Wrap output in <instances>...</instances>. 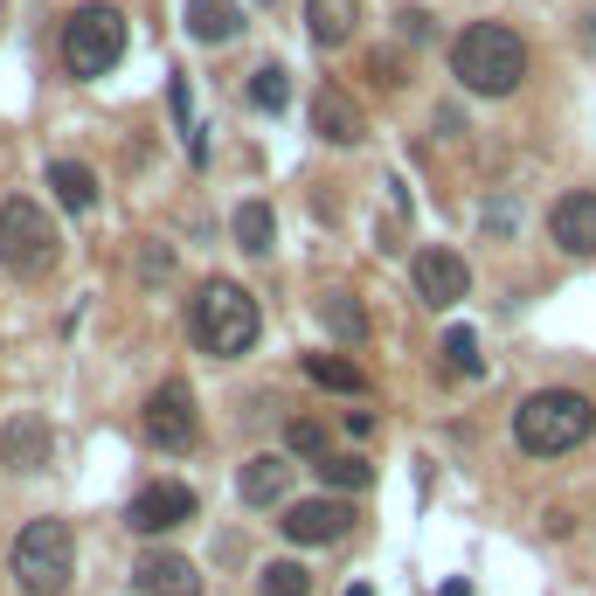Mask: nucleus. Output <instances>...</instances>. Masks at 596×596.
Returning <instances> with one entry per match:
<instances>
[{"label":"nucleus","mask_w":596,"mask_h":596,"mask_svg":"<svg viewBox=\"0 0 596 596\" xmlns=\"http://www.w3.org/2000/svg\"><path fill=\"white\" fill-rule=\"evenodd\" d=\"M305 381L333 388V396H368V375H360L354 360H341V354H305Z\"/></svg>","instance_id":"nucleus-21"},{"label":"nucleus","mask_w":596,"mask_h":596,"mask_svg":"<svg viewBox=\"0 0 596 596\" xmlns=\"http://www.w3.org/2000/svg\"><path fill=\"white\" fill-rule=\"evenodd\" d=\"M63 70L70 76H105L118 56H125V14L118 8H105V0H91V8H76L70 21H63Z\"/></svg>","instance_id":"nucleus-6"},{"label":"nucleus","mask_w":596,"mask_h":596,"mask_svg":"<svg viewBox=\"0 0 596 596\" xmlns=\"http://www.w3.org/2000/svg\"><path fill=\"white\" fill-rule=\"evenodd\" d=\"M548 237H555L568 257H596V195H589V188L562 195L555 209H548Z\"/></svg>","instance_id":"nucleus-13"},{"label":"nucleus","mask_w":596,"mask_h":596,"mask_svg":"<svg viewBox=\"0 0 596 596\" xmlns=\"http://www.w3.org/2000/svg\"><path fill=\"white\" fill-rule=\"evenodd\" d=\"M284 541H299V548H326V541H347L354 527V506L347 500H299V506H284Z\"/></svg>","instance_id":"nucleus-10"},{"label":"nucleus","mask_w":596,"mask_h":596,"mask_svg":"<svg viewBox=\"0 0 596 596\" xmlns=\"http://www.w3.org/2000/svg\"><path fill=\"white\" fill-rule=\"evenodd\" d=\"M589 430H596V402L583 388H534V396L513 409V445L527 458H562V451H576Z\"/></svg>","instance_id":"nucleus-3"},{"label":"nucleus","mask_w":596,"mask_h":596,"mask_svg":"<svg viewBox=\"0 0 596 596\" xmlns=\"http://www.w3.org/2000/svg\"><path fill=\"white\" fill-rule=\"evenodd\" d=\"M257 589L264 596H313V576H305V562H264Z\"/></svg>","instance_id":"nucleus-26"},{"label":"nucleus","mask_w":596,"mask_h":596,"mask_svg":"<svg viewBox=\"0 0 596 596\" xmlns=\"http://www.w3.org/2000/svg\"><path fill=\"white\" fill-rule=\"evenodd\" d=\"M445 368L464 375V381L485 375V360H479V333H472V326H451V333H445Z\"/></svg>","instance_id":"nucleus-25"},{"label":"nucleus","mask_w":596,"mask_h":596,"mask_svg":"<svg viewBox=\"0 0 596 596\" xmlns=\"http://www.w3.org/2000/svg\"><path fill=\"white\" fill-rule=\"evenodd\" d=\"M133 576H139V596H201L195 562H188V555H174V548H146Z\"/></svg>","instance_id":"nucleus-14"},{"label":"nucleus","mask_w":596,"mask_h":596,"mask_svg":"<svg viewBox=\"0 0 596 596\" xmlns=\"http://www.w3.org/2000/svg\"><path fill=\"white\" fill-rule=\"evenodd\" d=\"M354 21H360V0H305V35L320 49L354 42Z\"/></svg>","instance_id":"nucleus-16"},{"label":"nucleus","mask_w":596,"mask_h":596,"mask_svg":"<svg viewBox=\"0 0 596 596\" xmlns=\"http://www.w3.org/2000/svg\"><path fill=\"white\" fill-rule=\"evenodd\" d=\"M347 437H375V417H368V409H347Z\"/></svg>","instance_id":"nucleus-30"},{"label":"nucleus","mask_w":596,"mask_h":596,"mask_svg":"<svg viewBox=\"0 0 596 596\" xmlns=\"http://www.w3.org/2000/svg\"><path fill=\"white\" fill-rule=\"evenodd\" d=\"M237 492H243L250 506H278L284 492H292V458H278V451H257V458H243Z\"/></svg>","instance_id":"nucleus-15"},{"label":"nucleus","mask_w":596,"mask_h":596,"mask_svg":"<svg viewBox=\"0 0 596 596\" xmlns=\"http://www.w3.org/2000/svg\"><path fill=\"white\" fill-rule=\"evenodd\" d=\"M167 105H174V133H180V146H188V160H195V167H209V139H201V118H195L188 76H174V84H167Z\"/></svg>","instance_id":"nucleus-20"},{"label":"nucleus","mask_w":596,"mask_h":596,"mask_svg":"<svg viewBox=\"0 0 596 596\" xmlns=\"http://www.w3.org/2000/svg\"><path fill=\"white\" fill-rule=\"evenodd\" d=\"M409 278H417V299L430 305V313H451V305H458L464 292H472V271H464V257H458V250H445V243L417 250Z\"/></svg>","instance_id":"nucleus-8"},{"label":"nucleus","mask_w":596,"mask_h":596,"mask_svg":"<svg viewBox=\"0 0 596 596\" xmlns=\"http://www.w3.org/2000/svg\"><path fill=\"white\" fill-rule=\"evenodd\" d=\"M70 576H76V534H70V521H29L14 534V583L29 589V596H63L70 589Z\"/></svg>","instance_id":"nucleus-4"},{"label":"nucleus","mask_w":596,"mask_h":596,"mask_svg":"<svg viewBox=\"0 0 596 596\" xmlns=\"http://www.w3.org/2000/svg\"><path fill=\"white\" fill-rule=\"evenodd\" d=\"M320 320H326V333H341V341H368V313H360L354 292H326L320 299Z\"/></svg>","instance_id":"nucleus-23"},{"label":"nucleus","mask_w":596,"mask_h":596,"mask_svg":"<svg viewBox=\"0 0 596 596\" xmlns=\"http://www.w3.org/2000/svg\"><path fill=\"white\" fill-rule=\"evenodd\" d=\"M49 451H56V437H49V417H35V409H14L0 424V464L8 472H42Z\"/></svg>","instance_id":"nucleus-11"},{"label":"nucleus","mask_w":596,"mask_h":596,"mask_svg":"<svg viewBox=\"0 0 596 596\" xmlns=\"http://www.w3.org/2000/svg\"><path fill=\"white\" fill-rule=\"evenodd\" d=\"M195 521V492L180 485V479H160V485H146L133 506H125V527L133 534H174V527H188Z\"/></svg>","instance_id":"nucleus-9"},{"label":"nucleus","mask_w":596,"mask_h":596,"mask_svg":"<svg viewBox=\"0 0 596 596\" xmlns=\"http://www.w3.org/2000/svg\"><path fill=\"white\" fill-rule=\"evenodd\" d=\"M188 35L195 42H237L243 35V8L237 0H188Z\"/></svg>","instance_id":"nucleus-17"},{"label":"nucleus","mask_w":596,"mask_h":596,"mask_svg":"<svg viewBox=\"0 0 596 596\" xmlns=\"http://www.w3.org/2000/svg\"><path fill=\"white\" fill-rule=\"evenodd\" d=\"M250 105L257 112H284V105H292V70H284V63L250 70Z\"/></svg>","instance_id":"nucleus-24"},{"label":"nucleus","mask_w":596,"mask_h":596,"mask_svg":"<svg viewBox=\"0 0 596 596\" xmlns=\"http://www.w3.org/2000/svg\"><path fill=\"white\" fill-rule=\"evenodd\" d=\"M313 472H320L333 492H368V485H375V464L360 458V451H326V458L313 464Z\"/></svg>","instance_id":"nucleus-22"},{"label":"nucleus","mask_w":596,"mask_h":596,"mask_svg":"<svg viewBox=\"0 0 596 596\" xmlns=\"http://www.w3.org/2000/svg\"><path fill=\"white\" fill-rule=\"evenodd\" d=\"M49 195H56L70 216H91L97 209V174L84 160H49Z\"/></svg>","instance_id":"nucleus-18"},{"label":"nucleus","mask_w":596,"mask_h":596,"mask_svg":"<svg viewBox=\"0 0 596 596\" xmlns=\"http://www.w3.org/2000/svg\"><path fill=\"white\" fill-rule=\"evenodd\" d=\"M284 445H292L299 458H326V424H313V417H292V430H284Z\"/></svg>","instance_id":"nucleus-27"},{"label":"nucleus","mask_w":596,"mask_h":596,"mask_svg":"<svg viewBox=\"0 0 596 596\" xmlns=\"http://www.w3.org/2000/svg\"><path fill=\"white\" fill-rule=\"evenodd\" d=\"M451 76L472 97H506L521 91L527 76V42L506 29V21H472L458 42H451Z\"/></svg>","instance_id":"nucleus-1"},{"label":"nucleus","mask_w":596,"mask_h":596,"mask_svg":"<svg viewBox=\"0 0 596 596\" xmlns=\"http://www.w3.org/2000/svg\"><path fill=\"white\" fill-rule=\"evenodd\" d=\"M313 133L326 146H360V139H368V112H360L341 84H320L313 91Z\"/></svg>","instance_id":"nucleus-12"},{"label":"nucleus","mask_w":596,"mask_h":596,"mask_svg":"<svg viewBox=\"0 0 596 596\" xmlns=\"http://www.w3.org/2000/svg\"><path fill=\"white\" fill-rule=\"evenodd\" d=\"M347 596H375V589H368V583H354V589H347Z\"/></svg>","instance_id":"nucleus-31"},{"label":"nucleus","mask_w":596,"mask_h":596,"mask_svg":"<svg viewBox=\"0 0 596 596\" xmlns=\"http://www.w3.org/2000/svg\"><path fill=\"white\" fill-rule=\"evenodd\" d=\"M229 229H237V250H243V257H271V243H278L271 201H243V209L229 216Z\"/></svg>","instance_id":"nucleus-19"},{"label":"nucleus","mask_w":596,"mask_h":596,"mask_svg":"<svg viewBox=\"0 0 596 596\" xmlns=\"http://www.w3.org/2000/svg\"><path fill=\"white\" fill-rule=\"evenodd\" d=\"M368 76H375V84H402V63H396V56H381V49H375V56H368Z\"/></svg>","instance_id":"nucleus-29"},{"label":"nucleus","mask_w":596,"mask_h":596,"mask_svg":"<svg viewBox=\"0 0 596 596\" xmlns=\"http://www.w3.org/2000/svg\"><path fill=\"white\" fill-rule=\"evenodd\" d=\"M188 333H195L201 354L237 360V354L257 347V333H264V313H257V299L243 292L237 278H209V284L195 292V305H188Z\"/></svg>","instance_id":"nucleus-2"},{"label":"nucleus","mask_w":596,"mask_h":596,"mask_svg":"<svg viewBox=\"0 0 596 596\" xmlns=\"http://www.w3.org/2000/svg\"><path fill=\"white\" fill-rule=\"evenodd\" d=\"M146 437L160 451H174V458L201 445V417H195V388L188 381H160L146 396Z\"/></svg>","instance_id":"nucleus-7"},{"label":"nucleus","mask_w":596,"mask_h":596,"mask_svg":"<svg viewBox=\"0 0 596 596\" xmlns=\"http://www.w3.org/2000/svg\"><path fill=\"white\" fill-rule=\"evenodd\" d=\"M396 29H402V42H424V35H430V14H424V8H402Z\"/></svg>","instance_id":"nucleus-28"},{"label":"nucleus","mask_w":596,"mask_h":596,"mask_svg":"<svg viewBox=\"0 0 596 596\" xmlns=\"http://www.w3.org/2000/svg\"><path fill=\"white\" fill-rule=\"evenodd\" d=\"M56 257H63V237H56V222H49V209L35 195L0 201V264L14 278H49Z\"/></svg>","instance_id":"nucleus-5"}]
</instances>
